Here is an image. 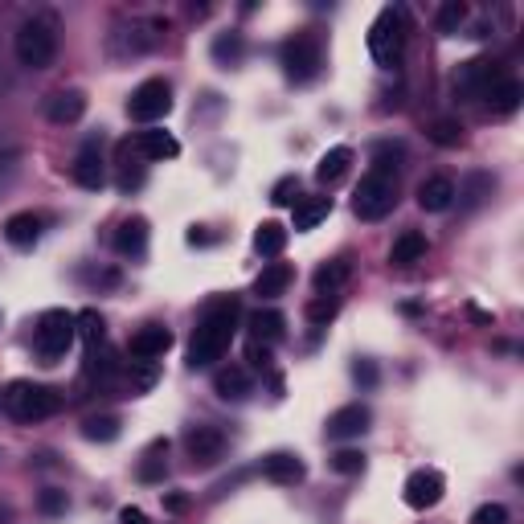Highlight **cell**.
<instances>
[{
    "label": "cell",
    "mask_w": 524,
    "mask_h": 524,
    "mask_svg": "<svg viewBox=\"0 0 524 524\" xmlns=\"http://www.w3.org/2000/svg\"><path fill=\"white\" fill-rule=\"evenodd\" d=\"M332 471H340V475H361V471H365V455L344 447V451L332 455Z\"/></svg>",
    "instance_id": "obj_37"
},
{
    "label": "cell",
    "mask_w": 524,
    "mask_h": 524,
    "mask_svg": "<svg viewBox=\"0 0 524 524\" xmlns=\"http://www.w3.org/2000/svg\"><path fill=\"white\" fill-rule=\"evenodd\" d=\"M37 508L46 512V516H62L66 512V492H58V488H46L37 496Z\"/></svg>",
    "instance_id": "obj_38"
},
{
    "label": "cell",
    "mask_w": 524,
    "mask_h": 524,
    "mask_svg": "<svg viewBox=\"0 0 524 524\" xmlns=\"http://www.w3.org/2000/svg\"><path fill=\"white\" fill-rule=\"evenodd\" d=\"M160 455H168V443H164V439L152 443L148 455H144V463H140V479H144V484H156V479L164 475V459H160Z\"/></svg>",
    "instance_id": "obj_35"
},
{
    "label": "cell",
    "mask_w": 524,
    "mask_h": 524,
    "mask_svg": "<svg viewBox=\"0 0 524 524\" xmlns=\"http://www.w3.org/2000/svg\"><path fill=\"white\" fill-rule=\"evenodd\" d=\"M172 348V332L164 328V324H144L136 336L127 340V353H131V361H144V365H156L164 353Z\"/></svg>",
    "instance_id": "obj_12"
},
{
    "label": "cell",
    "mask_w": 524,
    "mask_h": 524,
    "mask_svg": "<svg viewBox=\"0 0 524 524\" xmlns=\"http://www.w3.org/2000/svg\"><path fill=\"white\" fill-rule=\"evenodd\" d=\"M185 451H189V459L197 467H213L217 459L226 455V434L217 430V426H193L185 434Z\"/></svg>",
    "instance_id": "obj_11"
},
{
    "label": "cell",
    "mask_w": 524,
    "mask_h": 524,
    "mask_svg": "<svg viewBox=\"0 0 524 524\" xmlns=\"http://www.w3.org/2000/svg\"><path fill=\"white\" fill-rule=\"evenodd\" d=\"M37 238H41V213L21 209V213H13L9 222H5V242H9V246H17V250H33Z\"/></svg>",
    "instance_id": "obj_16"
},
{
    "label": "cell",
    "mask_w": 524,
    "mask_h": 524,
    "mask_svg": "<svg viewBox=\"0 0 524 524\" xmlns=\"http://www.w3.org/2000/svg\"><path fill=\"white\" fill-rule=\"evenodd\" d=\"M5 410L17 418V422H41L62 410V398L46 385H33V381H13L5 389Z\"/></svg>",
    "instance_id": "obj_5"
},
{
    "label": "cell",
    "mask_w": 524,
    "mask_h": 524,
    "mask_svg": "<svg viewBox=\"0 0 524 524\" xmlns=\"http://www.w3.org/2000/svg\"><path fill=\"white\" fill-rule=\"evenodd\" d=\"M13 54H17V62H21L25 70H46V66H54V58H58V33H54V25L41 21V17L25 21V25L17 29V37H13Z\"/></svg>",
    "instance_id": "obj_3"
},
{
    "label": "cell",
    "mask_w": 524,
    "mask_h": 524,
    "mask_svg": "<svg viewBox=\"0 0 524 524\" xmlns=\"http://www.w3.org/2000/svg\"><path fill=\"white\" fill-rule=\"evenodd\" d=\"M86 115V95L82 91H58L46 99V119L58 123V127H70Z\"/></svg>",
    "instance_id": "obj_18"
},
{
    "label": "cell",
    "mask_w": 524,
    "mask_h": 524,
    "mask_svg": "<svg viewBox=\"0 0 524 524\" xmlns=\"http://www.w3.org/2000/svg\"><path fill=\"white\" fill-rule=\"evenodd\" d=\"M136 152H140L144 160H152V164H164V160H177V156H181V144H177V136H172V131L148 127V131H140V136H136Z\"/></svg>",
    "instance_id": "obj_15"
},
{
    "label": "cell",
    "mask_w": 524,
    "mask_h": 524,
    "mask_svg": "<svg viewBox=\"0 0 524 524\" xmlns=\"http://www.w3.org/2000/svg\"><path fill=\"white\" fill-rule=\"evenodd\" d=\"M455 181L451 177H426L422 185H418V205L426 209V213H443V209H451L455 205Z\"/></svg>",
    "instance_id": "obj_19"
},
{
    "label": "cell",
    "mask_w": 524,
    "mask_h": 524,
    "mask_svg": "<svg viewBox=\"0 0 524 524\" xmlns=\"http://www.w3.org/2000/svg\"><path fill=\"white\" fill-rule=\"evenodd\" d=\"M336 308H340V303H336L332 295H320V299H312V303H308V320H312L316 328H324V324H332V320H336Z\"/></svg>",
    "instance_id": "obj_36"
},
{
    "label": "cell",
    "mask_w": 524,
    "mask_h": 524,
    "mask_svg": "<svg viewBox=\"0 0 524 524\" xmlns=\"http://www.w3.org/2000/svg\"><path fill=\"white\" fill-rule=\"evenodd\" d=\"M238 332V299L234 295H222V299H213L205 316L197 320V332L189 340V365L193 369H205L213 361H222L226 357V348Z\"/></svg>",
    "instance_id": "obj_1"
},
{
    "label": "cell",
    "mask_w": 524,
    "mask_h": 524,
    "mask_svg": "<svg viewBox=\"0 0 524 524\" xmlns=\"http://www.w3.org/2000/svg\"><path fill=\"white\" fill-rule=\"evenodd\" d=\"M488 107L496 111V115H512L516 107H520V82L516 78H496L492 86H488Z\"/></svg>",
    "instance_id": "obj_28"
},
{
    "label": "cell",
    "mask_w": 524,
    "mask_h": 524,
    "mask_svg": "<svg viewBox=\"0 0 524 524\" xmlns=\"http://www.w3.org/2000/svg\"><path fill=\"white\" fill-rule=\"evenodd\" d=\"M279 62H283V74L291 82H312L324 66V50H320V41L312 33H295L283 41V50H279Z\"/></svg>",
    "instance_id": "obj_7"
},
{
    "label": "cell",
    "mask_w": 524,
    "mask_h": 524,
    "mask_svg": "<svg viewBox=\"0 0 524 524\" xmlns=\"http://www.w3.org/2000/svg\"><path fill=\"white\" fill-rule=\"evenodd\" d=\"M283 246H287V226H279V222H262V226L254 230V250H258L262 258H279Z\"/></svg>",
    "instance_id": "obj_29"
},
{
    "label": "cell",
    "mask_w": 524,
    "mask_h": 524,
    "mask_svg": "<svg viewBox=\"0 0 524 524\" xmlns=\"http://www.w3.org/2000/svg\"><path fill=\"white\" fill-rule=\"evenodd\" d=\"M496 78H500V70L492 58H471V62H459V70H455V91L463 99H484Z\"/></svg>",
    "instance_id": "obj_10"
},
{
    "label": "cell",
    "mask_w": 524,
    "mask_h": 524,
    "mask_svg": "<svg viewBox=\"0 0 524 524\" xmlns=\"http://www.w3.org/2000/svg\"><path fill=\"white\" fill-rule=\"evenodd\" d=\"M463 21H467V5L463 0H447V5L439 9V17H434V29H439L443 37H455L463 29Z\"/></svg>",
    "instance_id": "obj_33"
},
{
    "label": "cell",
    "mask_w": 524,
    "mask_h": 524,
    "mask_svg": "<svg viewBox=\"0 0 524 524\" xmlns=\"http://www.w3.org/2000/svg\"><path fill=\"white\" fill-rule=\"evenodd\" d=\"M115 250L123 258H144L148 254V222L144 217H127V222L115 230Z\"/></svg>",
    "instance_id": "obj_20"
},
{
    "label": "cell",
    "mask_w": 524,
    "mask_h": 524,
    "mask_svg": "<svg viewBox=\"0 0 524 524\" xmlns=\"http://www.w3.org/2000/svg\"><path fill=\"white\" fill-rule=\"evenodd\" d=\"M426 136L439 144V148H459V144H463V127H459L455 119H434V123L426 127Z\"/></svg>",
    "instance_id": "obj_34"
},
{
    "label": "cell",
    "mask_w": 524,
    "mask_h": 524,
    "mask_svg": "<svg viewBox=\"0 0 524 524\" xmlns=\"http://www.w3.org/2000/svg\"><path fill=\"white\" fill-rule=\"evenodd\" d=\"M164 508H168V512H185V508H189V500H185V496H168V500H164Z\"/></svg>",
    "instance_id": "obj_44"
},
{
    "label": "cell",
    "mask_w": 524,
    "mask_h": 524,
    "mask_svg": "<svg viewBox=\"0 0 524 524\" xmlns=\"http://www.w3.org/2000/svg\"><path fill=\"white\" fill-rule=\"evenodd\" d=\"M250 361H254L258 369H267V365H271V348H267V344H254V340H250Z\"/></svg>",
    "instance_id": "obj_42"
},
{
    "label": "cell",
    "mask_w": 524,
    "mask_h": 524,
    "mask_svg": "<svg viewBox=\"0 0 524 524\" xmlns=\"http://www.w3.org/2000/svg\"><path fill=\"white\" fill-rule=\"evenodd\" d=\"M168 111H172V86H168L164 78L140 82L136 91H131V99H127V115L136 119V123H156V119H164Z\"/></svg>",
    "instance_id": "obj_8"
},
{
    "label": "cell",
    "mask_w": 524,
    "mask_h": 524,
    "mask_svg": "<svg viewBox=\"0 0 524 524\" xmlns=\"http://www.w3.org/2000/svg\"><path fill=\"white\" fill-rule=\"evenodd\" d=\"M471 524H508V508L504 504H484V508H475Z\"/></svg>",
    "instance_id": "obj_39"
},
{
    "label": "cell",
    "mask_w": 524,
    "mask_h": 524,
    "mask_svg": "<svg viewBox=\"0 0 524 524\" xmlns=\"http://www.w3.org/2000/svg\"><path fill=\"white\" fill-rule=\"evenodd\" d=\"M426 250H430L426 234H418V230H406L398 242L389 246V262H393V267H414V262H422V258H426Z\"/></svg>",
    "instance_id": "obj_24"
},
{
    "label": "cell",
    "mask_w": 524,
    "mask_h": 524,
    "mask_svg": "<svg viewBox=\"0 0 524 524\" xmlns=\"http://www.w3.org/2000/svg\"><path fill=\"white\" fill-rule=\"evenodd\" d=\"M119 524H148V512H144V508H131V504H127V508L119 512Z\"/></svg>",
    "instance_id": "obj_43"
},
{
    "label": "cell",
    "mask_w": 524,
    "mask_h": 524,
    "mask_svg": "<svg viewBox=\"0 0 524 524\" xmlns=\"http://www.w3.org/2000/svg\"><path fill=\"white\" fill-rule=\"evenodd\" d=\"M369 422H373V414H369V406H361V402H353V406H340L332 418H328V439H361V434L369 430Z\"/></svg>",
    "instance_id": "obj_14"
},
{
    "label": "cell",
    "mask_w": 524,
    "mask_h": 524,
    "mask_svg": "<svg viewBox=\"0 0 524 524\" xmlns=\"http://www.w3.org/2000/svg\"><path fill=\"white\" fill-rule=\"evenodd\" d=\"M443 492H447V479L434 471V467H418V471H410V479H406L402 500H406L414 512H426V508H434V504L443 500Z\"/></svg>",
    "instance_id": "obj_9"
},
{
    "label": "cell",
    "mask_w": 524,
    "mask_h": 524,
    "mask_svg": "<svg viewBox=\"0 0 524 524\" xmlns=\"http://www.w3.org/2000/svg\"><path fill=\"white\" fill-rule=\"evenodd\" d=\"M348 164H353V148H344V144L328 148V152L320 156V164H316V181L332 189L336 181H344V172H348Z\"/></svg>",
    "instance_id": "obj_25"
},
{
    "label": "cell",
    "mask_w": 524,
    "mask_h": 524,
    "mask_svg": "<svg viewBox=\"0 0 524 524\" xmlns=\"http://www.w3.org/2000/svg\"><path fill=\"white\" fill-rule=\"evenodd\" d=\"M287 287H291V267H287V262H267V267L258 271V279H254V295L258 299H279Z\"/></svg>",
    "instance_id": "obj_23"
},
{
    "label": "cell",
    "mask_w": 524,
    "mask_h": 524,
    "mask_svg": "<svg viewBox=\"0 0 524 524\" xmlns=\"http://www.w3.org/2000/svg\"><path fill=\"white\" fill-rule=\"evenodd\" d=\"M242 54H246L242 33H222V37L213 41V58H217V66H238Z\"/></svg>",
    "instance_id": "obj_32"
},
{
    "label": "cell",
    "mask_w": 524,
    "mask_h": 524,
    "mask_svg": "<svg viewBox=\"0 0 524 524\" xmlns=\"http://www.w3.org/2000/svg\"><path fill=\"white\" fill-rule=\"evenodd\" d=\"M74 340H78V324H74V312H66V308L46 312L33 328V344H37L41 361H62Z\"/></svg>",
    "instance_id": "obj_6"
},
{
    "label": "cell",
    "mask_w": 524,
    "mask_h": 524,
    "mask_svg": "<svg viewBox=\"0 0 524 524\" xmlns=\"http://www.w3.org/2000/svg\"><path fill=\"white\" fill-rule=\"evenodd\" d=\"M70 177H74L82 189H91V193H99V189L107 185V164H103V152H99L95 140L78 148V156H74V164H70Z\"/></svg>",
    "instance_id": "obj_13"
},
{
    "label": "cell",
    "mask_w": 524,
    "mask_h": 524,
    "mask_svg": "<svg viewBox=\"0 0 524 524\" xmlns=\"http://www.w3.org/2000/svg\"><path fill=\"white\" fill-rule=\"evenodd\" d=\"M262 475H267L271 484H299V479H303V463L291 451H275V455L262 459Z\"/></svg>",
    "instance_id": "obj_22"
},
{
    "label": "cell",
    "mask_w": 524,
    "mask_h": 524,
    "mask_svg": "<svg viewBox=\"0 0 524 524\" xmlns=\"http://www.w3.org/2000/svg\"><path fill=\"white\" fill-rule=\"evenodd\" d=\"M398 205V181H393V172H365L357 193H353V213L361 217V222H381V217H389V209Z\"/></svg>",
    "instance_id": "obj_4"
},
{
    "label": "cell",
    "mask_w": 524,
    "mask_h": 524,
    "mask_svg": "<svg viewBox=\"0 0 524 524\" xmlns=\"http://www.w3.org/2000/svg\"><path fill=\"white\" fill-rule=\"evenodd\" d=\"M119 430H123V422H119L115 414H95V418L82 422V439H91V443H115Z\"/></svg>",
    "instance_id": "obj_30"
},
{
    "label": "cell",
    "mask_w": 524,
    "mask_h": 524,
    "mask_svg": "<svg viewBox=\"0 0 524 524\" xmlns=\"http://www.w3.org/2000/svg\"><path fill=\"white\" fill-rule=\"evenodd\" d=\"M348 279H353V262L348 258H332V262H324V267H316V295H336Z\"/></svg>",
    "instance_id": "obj_27"
},
{
    "label": "cell",
    "mask_w": 524,
    "mask_h": 524,
    "mask_svg": "<svg viewBox=\"0 0 524 524\" xmlns=\"http://www.w3.org/2000/svg\"><path fill=\"white\" fill-rule=\"evenodd\" d=\"M402 50H406V13L398 5H389L369 25V54H373L377 66L393 70V66L402 62Z\"/></svg>",
    "instance_id": "obj_2"
},
{
    "label": "cell",
    "mask_w": 524,
    "mask_h": 524,
    "mask_svg": "<svg viewBox=\"0 0 524 524\" xmlns=\"http://www.w3.org/2000/svg\"><path fill=\"white\" fill-rule=\"evenodd\" d=\"M353 377H357L361 385H369V389H373V385H377V365H373V361H361V365L353 369Z\"/></svg>",
    "instance_id": "obj_41"
},
{
    "label": "cell",
    "mask_w": 524,
    "mask_h": 524,
    "mask_svg": "<svg viewBox=\"0 0 524 524\" xmlns=\"http://www.w3.org/2000/svg\"><path fill=\"white\" fill-rule=\"evenodd\" d=\"M246 328H250V340L254 344H279L283 340V332H287V320L275 312V308H258V312H250L246 316Z\"/></svg>",
    "instance_id": "obj_17"
},
{
    "label": "cell",
    "mask_w": 524,
    "mask_h": 524,
    "mask_svg": "<svg viewBox=\"0 0 524 524\" xmlns=\"http://www.w3.org/2000/svg\"><path fill=\"white\" fill-rule=\"evenodd\" d=\"M295 197H299V181H295V177H283V181L275 185V193H271L275 205H291Z\"/></svg>",
    "instance_id": "obj_40"
},
{
    "label": "cell",
    "mask_w": 524,
    "mask_h": 524,
    "mask_svg": "<svg viewBox=\"0 0 524 524\" xmlns=\"http://www.w3.org/2000/svg\"><path fill=\"white\" fill-rule=\"evenodd\" d=\"M250 369H242V365H226V369H217L213 373V393L217 398H226V402H242L246 393H250Z\"/></svg>",
    "instance_id": "obj_21"
},
{
    "label": "cell",
    "mask_w": 524,
    "mask_h": 524,
    "mask_svg": "<svg viewBox=\"0 0 524 524\" xmlns=\"http://www.w3.org/2000/svg\"><path fill=\"white\" fill-rule=\"evenodd\" d=\"M328 213H332V197H303V201H295V230L299 234H308V230H316L320 222H328Z\"/></svg>",
    "instance_id": "obj_26"
},
{
    "label": "cell",
    "mask_w": 524,
    "mask_h": 524,
    "mask_svg": "<svg viewBox=\"0 0 524 524\" xmlns=\"http://www.w3.org/2000/svg\"><path fill=\"white\" fill-rule=\"evenodd\" d=\"M74 324H78V336L91 344V348H99V344L107 340V324H103V316H99L95 308H82V312L74 316Z\"/></svg>",
    "instance_id": "obj_31"
}]
</instances>
